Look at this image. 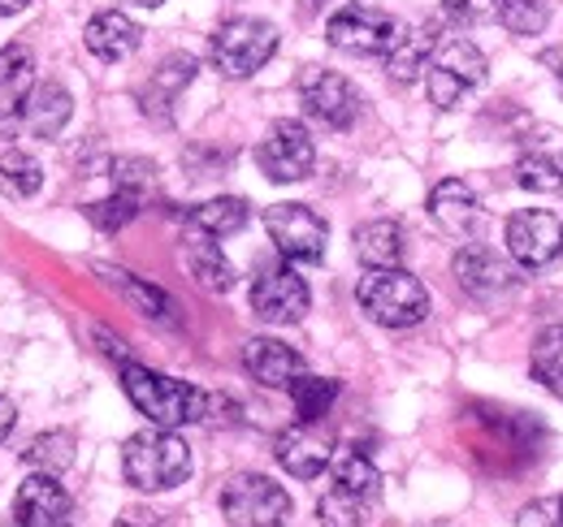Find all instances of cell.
I'll return each instance as SVG.
<instances>
[{
	"label": "cell",
	"mask_w": 563,
	"mask_h": 527,
	"mask_svg": "<svg viewBox=\"0 0 563 527\" xmlns=\"http://www.w3.org/2000/svg\"><path fill=\"white\" fill-rule=\"evenodd\" d=\"M40 187H44V165H40L31 152L13 147V152L0 156V195L31 199V195H40Z\"/></svg>",
	"instance_id": "cell-29"
},
{
	"label": "cell",
	"mask_w": 563,
	"mask_h": 527,
	"mask_svg": "<svg viewBox=\"0 0 563 527\" xmlns=\"http://www.w3.org/2000/svg\"><path fill=\"white\" fill-rule=\"evenodd\" d=\"M451 272H455V285L468 299H477V303H494V299H503L516 285V272H511L507 256H498V251L482 247V243L464 247L455 256V264H451Z\"/></svg>",
	"instance_id": "cell-14"
},
{
	"label": "cell",
	"mask_w": 563,
	"mask_h": 527,
	"mask_svg": "<svg viewBox=\"0 0 563 527\" xmlns=\"http://www.w3.org/2000/svg\"><path fill=\"white\" fill-rule=\"evenodd\" d=\"M516 182L525 191H538V195L563 191V131L538 126L525 138L520 160H516Z\"/></svg>",
	"instance_id": "cell-16"
},
{
	"label": "cell",
	"mask_w": 563,
	"mask_h": 527,
	"mask_svg": "<svg viewBox=\"0 0 563 527\" xmlns=\"http://www.w3.org/2000/svg\"><path fill=\"white\" fill-rule=\"evenodd\" d=\"M265 229L274 238L282 260L290 264H321L325 260V243H330V225L303 208V203H274L265 212Z\"/></svg>",
	"instance_id": "cell-9"
},
{
	"label": "cell",
	"mask_w": 563,
	"mask_h": 527,
	"mask_svg": "<svg viewBox=\"0 0 563 527\" xmlns=\"http://www.w3.org/2000/svg\"><path fill=\"white\" fill-rule=\"evenodd\" d=\"M498 4L503 0H442V13L455 22V26H486V22H498Z\"/></svg>",
	"instance_id": "cell-35"
},
{
	"label": "cell",
	"mask_w": 563,
	"mask_h": 527,
	"mask_svg": "<svg viewBox=\"0 0 563 527\" xmlns=\"http://www.w3.org/2000/svg\"><path fill=\"white\" fill-rule=\"evenodd\" d=\"M70 113L74 100L62 82H35V91L26 100V113H22V131L35 134V138H57L66 131Z\"/></svg>",
	"instance_id": "cell-23"
},
{
	"label": "cell",
	"mask_w": 563,
	"mask_h": 527,
	"mask_svg": "<svg viewBox=\"0 0 563 527\" xmlns=\"http://www.w3.org/2000/svg\"><path fill=\"white\" fill-rule=\"evenodd\" d=\"M247 221H252V208H247V199H239V195L209 199V203L191 208V216H187V225L200 229V234H209V238H230V234H239Z\"/></svg>",
	"instance_id": "cell-27"
},
{
	"label": "cell",
	"mask_w": 563,
	"mask_h": 527,
	"mask_svg": "<svg viewBox=\"0 0 563 527\" xmlns=\"http://www.w3.org/2000/svg\"><path fill=\"white\" fill-rule=\"evenodd\" d=\"M498 22L511 35H542L547 22H551V9H547V0H503L498 4Z\"/></svg>",
	"instance_id": "cell-34"
},
{
	"label": "cell",
	"mask_w": 563,
	"mask_h": 527,
	"mask_svg": "<svg viewBox=\"0 0 563 527\" xmlns=\"http://www.w3.org/2000/svg\"><path fill=\"white\" fill-rule=\"evenodd\" d=\"M22 462L35 467V471H48V475H62L74 462V433L57 428V433H40L26 450H22Z\"/></svg>",
	"instance_id": "cell-31"
},
{
	"label": "cell",
	"mask_w": 563,
	"mask_h": 527,
	"mask_svg": "<svg viewBox=\"0 0 563 527\" xmlns=\"http://www.w3.org/2000/svg\"><path fill=\"white\" fill-rule=\"evenodd\" d=\"M243 368L265 390H290V381L303 377V355L290 350L278 337H252L243 346Z\"/></svg>",
	"instance_id": "cell-19"
},
{
	"label": "cell",
	"mask_w": 563,
	"mask_h": 527,
	"mask_svg": "<svg viewBox=\"0 0 563 527\" xmlns=\"http://www.w3.org/2000/svg\"><path fill=\"white\" fill-rule=\"evenodd\" d=\"M31 0H0V18H9V13H22Z\"/></svg>",
	"instance_id": "cell-39"
},
{
	"label": "cell",
	"mask_w": 563,
	"mask_h": 527,
	"mask_svg": "<svg viewBox=\"0 0 563 527\" xmlns=\"http://www.w3.org/2000/svg\"><path fill=\"white\" fill-rule=\"evenodd\" d=\"M334 397H339V381H330V377H295L290 381V402H295V415H299V424H321L325 419V411L334 406Z\"/></svg>",
	"instance_id": "cell-30"
},
{
	"label": "cell",
	"mask_w": 563,
	"mask_h": 527,
	"mask_svg": "<svg viewBox=\"0 0 563 527\" xmlns=\"http://www.w3.org/2000/svg\"><path fill=\"white\" fill-rule=\"evenodd\" d=\"M330 475H334V493H343V497H352V502H364V506L382 493V471L373 467V459H368L364 450H355V446L334 455Z\"/></svg>",
	"instance_id": "cell-25"
},
{
	"label": "cell",
	"mask_w": 563,
	"mask_h": 527,
	"mask_svg": "<svg viewBox=\"0 0 563 527\" xmlns=\"http://www.w3.org/2000/svg\"><path fill=\"white\" fill-rule=\"evenodd\" d=\"M399 35H404V22L368 4H347L325 22V40L347 57H390Z\"/></svg>",
	"instance_id": "cell-7"
},
{
	"label": "cell",
	"mask_w": 563,
	"mask_h": 527,
	"mask_svg": "<svg viewBox=\"0 0 563 527\" xmlns=\"http://www.w3.org/2000/svg\"><path fill=\"white\" fill-rule=\"evenodd\" d=\"M360 511H364V502H352V497H343V493H330V497H321V506H317V515H321L325 527H360Z\"/></svg>",
	"instance_id": "cell-36"
},
{
	"label": "cell",
	"mask_w": 563,
	"mask_h": 527,
	"mask_svg": "<svg viewBox=\"0 0 563 527\" xmlns=\"http://www.w3.org/2000/svg\"><path fill=\"white\" fill-rule=\"evenodd\" d=\"M312 294H308V281L295 272V268H265L252 285V312L265 321V325H295L303 321Z\"/></svg>",
	"instance_id": "cell-12"
},
{
	"label": "cell",
	"mask_w": 563,
	"mask_h": 527,
	"mask_svg": "<svg viewBox=\"0 0 563 527\" xmlns=\"http://www.w3.org/2000/svg\"><path fill=\"white\" fill-rule=\"evenodd\" d=\"M13 527H74V502L70 493L57 484V475L35 471L31 480L18 484Z\"/></svg>",
	"instance_id": "cell-13"
},
{
	"label": "cell",
	"mask_w": 563,
	"mask_h": 527,
	"mask_svg": "<svg viewBox=\"0 0 563 527\" xmlns=\"http://www.w3.org/2000/svg\"><path fill=\"white\" fill-rule=\"evenodd\" d=\"M35 91V57L26 44L0 48V138H13L22 131L26 100Z\"/></svg>",
	"instance_id": "cell-15"
},
{
	"label": "cell",
	"mask_w": 563,
	"mask_h": 527,
	"mask_svg": "<svg viewBox=\"0 0 563 527\" xmlns=\"http://www.w3.org/2000/svg\"><path fill=\"white\" fill-rule=\"evenodd\" d=\"M438 35H442V26L438 22H421V26H404V35H399V44L390 48V57H386V74L395 78V82H417L429 61H433V53H438Z\"/></svg>",
	"instance_id": "cell-22"
},
{
	"label": "cell",
	"mask_w": 563,
	"mask_h": 527,
	"mask_svg": "<svg viewBox=\"0 0 563 527\" xmlns=\"http://www.w3.org/2000/svg\"><path fill=\"white\" fill-rule=\"evenodd\" d=\"M274 455H278V462L295 480H317V475L334 462V446H330V437L317 433L312 424H295V428L278 433Z\"/></svg>",
	"instance_id": "cell-20"
},
{
	"label": "cell",
	"mask_w": 563,
	"mask_h": 527,
	"mask_svg": "<svg viewBox=\"0 0 563 527\" xmlns=\"http://www.w3.org/2000/svg\"><path fill=\"white\" fill-rule=\"evenodd\" d=\"M126 4H140V9H156V4H165V0H126Z\"/></svg>",
	"instance_id": "cell-40"
},
{
	"label": "cell",
	"mask_w": 563,
	"mask_h": 527,
	"mask_svg": "<svg viewBox=\"0 0 563 527\" xmlns=\"http://www.w3.org/2000/svg\"><path fill=\"white\" fill-rule=\"evenodd\" d=\"M13 424H18V406L9 397H0V441L13 433Z\"/></svg>",
	"instance_id": "cell-38"
},
{
	"label": "cell",
	"mask_w": 563,
	"mask_h": 527,
	"mask_svg": "<svg viewBox=\"0 0 563 527\" xmlns=\"http://www.w3.org/2000/svg\"><path fill=\"white\" fill-rule=\"evenodd\" d=\"M278 53V26L265 18H230L212 31L209 57L225 78H252Z\"/></svg>",
	"instance_id": "cell-4"
},
{
	"label": "cell",
	"mask_w": 563,
	"mask_h": 527,
	"mask_svg": "<svg viewBox=\"0 0 563 527\" xmlns=\"http://www.w3.org/2000/svg\"><path fill=\"white\" fill-rule=\"evenodd\" d=\"M143 31L135 18H126L122 9H104V13H96L91 22H87V31H82V44H87V53L96 57V61H126L135 48H140Z\"/></svg>",
	"instance_id": "cell-21"
},
{
	"label": "cell",
	"mask_w": 563,
	"mask_h": 527,
	"mask_svg": "<svg viewBox=\"0 0 563 527\" xmlns=\"http://www.w3.org/2000/svg\"><path fill=\"white\" fill-rule=\"evenodd\" d=\"M533 377L563 402V325L538 333L533 341Z\"/></svg>",
	"instance_id": "cell-32"
},
{
	"label": "cell",
	"mask_w": 563,
	"mask_h": 527,
	"mask_svg": "<svg viewBox=\"0 0 563 527\" xmlns=\"http://www.w3.org/2000/svg\"><path fill=\"white\" fill-rule=\"evenodd\" d=\"M122 390L152 428L205 424V415H209V394L205 390H196L187 381H174V377H161V372L131 363V359H122Z\"/></svg>",
	"instance_id": "cell-1"
},
{
	"label": "cell",
	"mask_w": 563,
	"mask_h": 527,
	"mask_svg": "<svg viewBox=\"0 0 563 527\" xmlns=\"http://www.w3.org/2000/svg\"><path fill=\"white\" fill-rule=\"evenodd\" d=\"M368 321L382 329H412L429 316V290L404 268H368L355 290Z\"/></svg>",
	"instance_id": "cell-3"
},
{
	"label": "cell",
	"mask_w": 563,
	"mask_h": 527,
	"mask_svg": "<svg viewBox=\"0 0 563 527\" xmlns=\"http://www.w3.org/2000/svg\"><path fill=\"white\" fill-rule=\"evenodd\" d=\"M355 256L368 268H399L404 260V229L399 221H368L355 229Z\"/></svg>",
	"instance_id": "cell-26"
},
{
	"label": "cell",
	"mask_w": 563,
	"mask_h": 527,
	"mask_svg": "<svg viewBox=\"0 0 563 527\" xmlns=\"http://www.w3.org/2000/svg\"><path fill=\"white\" fill-rule=\"evenodd\" d=\"M96 272H100L113 290H122L143 316H152V321H174V299H169L165 290L147 285V281H140L135 272H122V268H96Z\"/></svg>",
	"instance_id": "cell-28"
},
{
	"label": "cell",
	"mask_w": 563,
	"mask_h": 527,
	"mask_svg": "<svg viewBox=\"0 0 563 527\" xmlns=\"http://www.w3.org/2000/svg\"><path fill=\"white\" fill-rule=\"evenodd\" d=\"M424 82H429V100L438 109H460L464 96L486 82V53L473 40H446V44H438L433 61L424 69Z\"/></svg>",
	"instance_id": "cell-6"
},
{
	"label": "cell",
	"mask_w": 563,
	"mask_h": 527,
	"mask_svg": "<svg viewBox=\"0 0 563 527\" xmlns=\"http://www.w3.org/2000/svg\"><path fill=\"white\" fill-rule=\"evenodd\" d=\"M196 57H187V53H169L161 66L152 69V78L140 87V109L147 122H156V126H169L174 122V104H178V96L191 87V78H196Z\"/></svg>",
	"instance_id": "cell-18"
},
{
	"label": "cell",
	"mask_w": 563,
	"mask_h": 527,
	"mask_svg": "<svg viewBox=\"0 0 563 527\" xmlns=\"http://www.w3.org/2000/svg\"><path fill=\"white\" fill-rule=\"evenodd\" d=\"M183 260H187L191 277H196L209 294H225V290H234V264L221 256L217 238L200 234V229H191V234H187V247H183Z\"/></svg>",
	"instance_id": "cell-24"
},
{
	"label": "cell",
	"mask_w": 563,
	"mask_h": 527,
	"mask_svg": "<svg viewBox=\"0 0 563 527\" xmlns=\"http://www.w3.org/2000/svg\"><path fill=\"white\" fill-rule=\"evenodd\" d=\"M429 216H433V225H438L442 234L464 238V243L486 229V208H482V199L473 195V187L460 182V178H446V182H438V187L429 191Z\"/></svg>",
	"instance_id": "cell-17"
},
{
	"label": "cell",
	"mask_w": 563,
	"mask_h": 527,
	"mask_svg": "<svg viewBox=\"0 0 563 527\" xmlns=\"http://www.w3.org/2000/svg\"><path fill=\"white\" fill-rule=\"evenodd\" d=\"M221 515L230 527H286L290 493L269 475L243 471L221 489Z\"/></svg>",
	"instance_id": "cell-5"
},
{
	"label": "cell",
	"mask_w": 563,
	"mask_h": 527,
	"mask_svg": "<svg viewBox=\"0 0 563 527\" xmlns=\"http://www.w3.org/2000/svg\"><path fill=\"white\" fill-rule=\"evenodd\" d=\"M555 82H560V91H563V57H560V69H555Z\"/></svg>",
	"instance_id": "cell-41"
},
{
	"label": "cell",
	"mask_w": 563,
	"mask_h": 527,
	"mask_svg": "<svg viewBox=\"0 0 563 527\" xmlns=\"http://www.w3.org/2000/svg\"><path fill=\"white\" fill-rule=\"evenodd\" d=\"M555 527H563V497H560V524H555Z\"/></svg>",
	"instance_id": "cell-42"
},
{
	"label": "cell",
	"mask_w": 563,
	"mask_h": 527,
	"mask_svg": "<svg viewBox=\"0 0 563 527\" xmlns=\"http://www.w3.org/2000/svg\"><path fill=\"white\" fill-rule=\"evenodd\" d=\"M299 104L325 131H352L360 122V113H364V100H360V91L352 82L343 74L321 66H308L299 74Z\"/></svg>",
	"instance_id": "cell-8"
},
{
	"label": "cell",
	"mask_w": 563,
	"mask_h": 527,
	"mask_svg": "<svg viewBox=\"0 0 563 527\" xmlns=\"http://www.w3.org/2000/svg\"><path fill=\"white\" fill-rule=\"evenodd\" d=\"M256 165H261V173L269 178V182H303L308 173H312V165H317V143H312V134L303 131L299 122H290V117H282L269 126V134L261 138V147H256Z\"/></svg>",
	"instance_id": "cell-10"
},
{
	"label": "cell",
	"mask_w": 563,
	"mask_h": 527,
	"mask_svg": "<svg viewBox=\"0 0 563 527\" xmlns=\"http://www.w3.org/2000/svg\"><path fill=\"white\" fill-rule=\"evenodd\" d=\"M520 524L525 527H555L560 524V497L555 502H533L520 511Z\"/></svg>",
	"instance_id": "cell-37"
},
{
	"label": "cell",
	"mask_w": 563,
	"mask_h": 527,
	"mask_svg": "<svg viewBox=\"0 0 563 527\" xmlns=\"http://www.w3.org/2000/svg\"><path fill=\"white\" fill-rule=\"evenodd\" d=\"M507 256L520 268H547L563 256V221L542 208H520L507 216Z\"/></svg>",
	"instance_id": "cell-11"
},
{
	"label": "cell",
	"mask_w": 563,
	"mask_h": 527,
	"mask_svg": "<svg viewBox=\"0 0 563 527\" xmlns=\"http://www.w3.org/2000/svg\"><path fill=\"white\" fill-rule=\"evenodd\" d=\"M147 203L143 195H135V191H122V187H113V195L100 199V203H91L87 208V216H91V225H100V229H122V225H131L135 216H140V208Z\"/></svg>",
	"instance_id": "cell-33"
},
{
	"label": "cell",
	"mask_w": 563,
	"mask_h": 527,
	"mask_svg": "<svg viewBox=\"0 0 563 527\" xmlns=\"http://www.w3.org/2000/svg\"><path fill=\"white\" fill-rule=\"evenodd\" d=\"M122 475L143 493L178 489L191 475V450L174 428H143L122 446Z\"/></svg>",
	"instance_id": "cell-2"
}]
</instances>
